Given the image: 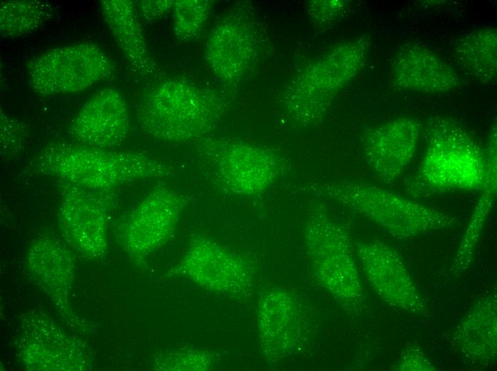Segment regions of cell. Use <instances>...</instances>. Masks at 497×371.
Segmentation results:
<instances>
[{
  "mask_svg": "<svg viewBox=\"0 0 497 371\" xmlns=\"http://www.w3.org/2000/svg\"><path fill=\"white\" fill-rule=\"evenodd\" d=\"M55 4L37 0H7L0 4V31L4 37L31 33L52 18Z\"/></svg>",
  "mask_w": 497,
  "mask_h": 371,
  "instance_id": "44dd1931",
  "label": "cell"
},
{
  "mask_svg": "<svg viewBox=\"0 0 497 371\" xmlns=\"http://www.w3.org/2000/svg\"><path fill=\"white\" fill-rule=\"evenodd\" d=\"M395 83L401 88L424 93H448L460 84L455 70L430 49L408 44L401 47L392 65Z\"/></svg>",
  "mask_w": 497,
  "mask_h": 371,
  "instance_id": "2e32d148",
  "label": "cell"
},
{
  "mask_svg": "<svg viewBox=\"0 0 497 371\" xmlns=\"http://www.w3.org/2000/svg\"><path fill=\"white\" fill-rule=\"evenodd\" d=\"M307 190L362 215L398 239L451 229L458 223L453 216L438 209L363 182H320L309 185Z\"/></svg>",
  "mask_w": 497,
  "mask_h": 371,
  "instance_id": "277c9868",
  "label": "cell"
},
{
  "mask_svg": "<svg viewBox=\"0 0 497 371\" xmlns=\"http://www.w3.org/2000/svg\"><path fill=\"white\" fill-rule=\"evenodd\" d=\"M497 298L493 290L482 297L456 327L452 345L473 365L491 366L497 354Z\"/></svg>",
  "mask_w": 497,
  "mask_h": 371,
  "instance_id": "e0dca14e",
  "label": "cell"
},
{
  "mask_svg": "<svg viewBox=\"0 0 497 371\" xmlns=\"http://www.w3.org/2000/svg\"><path fill=\"white\" fill-rule=\"evenodd\" d=\"M31 88L42 95L74 93L111 78L114 65L96 44L81 43L46 50L26 68Z\"/></svg>",
  "mask_w": 497,
  "mask_h": 371,
  "instance_id": "52a82bcc",
  "label": "cell"
},
{
  "mask_svg": "<svg viewBox=\"0 0 497 371\" xmlns=\"http://www.w3.org/2000/svg\"><path fill=\"white\" fill-rule=\"evenodd\" d=\"M258 319L262 350L273 362L300 351L307 341L306 313L290 291L282 288L268 291L261 299Z\"/></svg>",
  "mask_w": 497,
  "mask_h": 371,
  "instance_id": "8fae6325",
  "label": "cell"
},
{
  "mask_svg": "<svg viewBox=\"0 0 497 371\" xmlns=\"http://www.w3.org/2000/svg\"><path fill=\"white\" fill-rule=\"evenodd\" d=\"M303 241L312 272L322 287L343 306L358 309L363 302L354 246L346 229L321 203L310 211Z\"/></svg>",
  "mask_w": 497,
  "mask_h": 371,
  "instance_id": "8992f818",
  "label": "cell"
},
{
  "mask_svg": "<svg viewBox=\"0 0 497 371\" xmlns=\"http://www.w3.org/2000/svg\"><path fill=\"white\" fill-rule=\"evenodd\" d=\"M207 0H176L173 7V30L177 39L188 41L202 31L212 8Z\"/></svg>",
  "mask_w": 497,
  "mask_h": 371,
  "instance_id": "603a6c76",
  "label": "cell"
},
{
  "mask_svg": "<svg viewBox=\"0 0 497 371\" xmlns=\"http://www.w3.org/2000/svg\"><path fill=\"white\" fill-rule=\"evenodd\" d=\"M368 44V39L363 36L346 41L298 77L305 81H321L311 100L306 126L319 122L336 93L356 76L366 61Z\"/></svg>",
  "mask_w": 497,
  "mask_h": 371,
  "instance_id": "9a60e30c",
  "label": "cell"
},
{
  "mask_svg": "<svg viewBox=\"0 0 497 371\" xmlns=\"http://www.w3.org/2000/svg\"><path fill=\"white\" fill-rule=\"evenodd\" d=\"M174 272L197 279L214 290L239 294L250 287L252 270L246 260L216 240L193 238Z\"/></svg>",
  "mask_w": 497,
  "mask_h": 371,
  "instance_id": "7c38bea8",
  "label": "cell"
},
{
  "mask_svg": "<svg viewBox=\"0 0 497 371\" xmlns=\"http://www.w3.org/2000/svg\"><path fill=\"white\" fill-rule=\"evenodd\" d=\"M353 246L356 258L368 283L385 303L409 314L425 312L424 300L393 248L374 240L356 242Z\"/></svg>",
  "mask_w": 497,
  "mask_h": 371,
  "instance_id": "30bf717a",
  "label": "cell"
},
{
  "mask_svg": "<svg viewBox=\"0 0 497 371\" xmlns=\"http://www.w3.org/2000/svg\"><path fill=\"white\" fill-rule=\"evenodd\" d=\"M421 122L399 117L367 130L363 136L366 163L382 183L398 179L411 163L418 143Z\"/></svg>",
  "mask_w": 497,
  "mask_h": 371,
  "instance_id": "4fadbf2b",
  "label": "cell"
},
{
  "mask_svg": "<svg viewBox=\"0 0 497 371\" xmlns=\"http://www.w3.org/2000/svg\"><path fill=\"white\" fill-rule=\"evenodd\" d=\"M497 178L488 177L471 213L465 233L458 247L451 270L461 274L471 265L478 243L493 206L496 195Z\"/></svg>",
  "mask_w": 497,
  "mask_h": 371,
  "instance_id": "7402d4cb",
  "label": "cell"
},
{
  "mask_svg": "<svg viewBox=\"0 0 497 371\" xmlns=\"http://www.w3.org/2000/svg\"><path fill=\"white\" fill-rule=\"evenodd\" d=\"M105 22L131 69L141 76L152 74L155 62L147 46L131 1L101 0Z\"/></svg>",
  "mask_w": 497,
  "mask_h": 371,
  "instance_id": "d6986e66",
  "label": "cell"
},
{
  "mask_svg": "<svg viewBox=\"0 0 497 371\" xmlns=\"http://www.w3.org/2000/svg\"><path fill=\"white\" fill-rule=\"evenodd\" d=\"M30 164L39 174L96 190H114L126 183L174 176L170 166L146 154L80 143H49L34 155Z\"/></svg>",
  "mask_w": 497,
  "mask_h": 371,
  "instance_id": "6da1fadb",
  "label": "cell"
},
{
  "mask_svg": "<svg viewBox=\"0 0 497 371\" xmlns=\"http://www.w3.org/2000/svg\"><path fill=\"white\" fill-rule=\"evenodd\" d=\"M129 131L126 100L114 88L95 92L71 121L69 133L78 143L104 149L119 146Z\"/></svg>",
  "mask_w": 497,
  "mask_h": 371,
  "instance_id": "5bb4252c",
  "label": "cell"
},
{
  "mask_svg": "<svg viewBox=\"0 0 497 371\" xmlns=\"http://www.w3.org/2000/svg\"><path fill=\"white\" fill-rule=\"evenodd\" d=\"M59 223L68 243L91 258L104 255L114 190H96L59 180Z\"/></svg>",
  "mask_w": 497,
  "mask_h": 371,
  "instance_id": "ba28073f",
  "label": "cell"
},
{
  "mask_svg": "<svg viewBox=\"0 0 497 371\" xmlns=\"http://www.w3.org/2000/svg\"><path fill=\"white\" fill-rule=\"evenodd\" d=\"M175 1H142L140 4L141 15L147 20L156 19L173 10Z\"/></svg>",
  "mask_w": 497,
  "mask_h": 371,
  "instance_id": "484cf974",
  "label": "cell"
},
{
  "mask_svg": "<svg viewBox=\"0 0 497 371\" xmlns=\"http://www.w3.org/2000/svg\"><path fill=\"white\" fill-rule=\"evenodd\" d=\"M247 24L226 18L209 35L204 56L211 73L224 83L238 80L253 57V42Z\"/></svg>",
  "mask_w": 497,
  "mask_h": 371,
  "instance_id": "ac0fdd59",
  "label": "cell"
},
{
  "mask_svg": "<svg viewBox=\"0 0 497 371\" xmlns=\"http://www.w3.org/2000/svg\"><path fill=\"white\" fill-rule=\"evenodd\" d=\"M486 178L484 151L460 124L436 116L427 125L426 147L406 181L408 195L416 198L451 190H481Z\"/></svg>",
  "mask_w": 497,
  "mask_h": 371,
  "instance_id": "3957f363",
  "label": "cell"
},
{
  "mask_svg": "<svg viewBox=\"0 0 497 371\" xmlns=\"http://www.w3.org/2000/svg\"><path fill=\"white\" fill-rule=\"evenodd\" d=\"M395 370L431 371L436 370V368L422 350L415 347H409L402 352L395 366Z\"/></svg>",
  "mask_w": 497,
  "mask_h": 371,
  "instance_id": "d4e9b609",
  "label": "cell"
},
{
  "mask_svg": "<svg viewBox=\"0 0 497 371\" xmlns=\"http://www.w3.org/2000/svg\"><path fill=\"white\" fill-rule=\"evenodd\" d=\"M456 63L474 79L493 83L497 76V32L494 28H481L458 37L453 47Z\"/></svg>",
  "mask_w": 497,
  "mask_h": 371,
  "instance_id": "ffe728a7",
  "label": "cell"
},
{
  "mask_svg": "<svg viewBox=\"0 0 497 371\" xmlns=\"http://www.w3.org/2000/svg\"><path fill=\"white\" fill-rule=\"evenodd\" d=\"M188 196L168 186L152 188L127 216L121 230L124 250L143 258L172 236Z\"/></svg>",
  "mask_w": 497,
  "mask_h": 371,
  "instance_id": "9c48e42d",
  "label": "cell"
},
{
  "mask_svg": "<svg viewBox=\"0 0 497 371\" xmlns=\"http://www.w3.org/2000/svg\"><path fill=\"white\" fill-rule=\"evenodd\" d=\"M200 166L219 189L241 197L260 195L285 173L283 156L266 146L224 137H204L195 143Z\"/></svg>",
  "mask_w": 497,
  "mask_h": 371,
  "instance_id": "5b68a950",
  "label": "cell"
},
{
  "mask_svg": "<svg viewBox=\"0 0 497 371\" xmlns=\"http://www.w3.org/2000/svg\"><path fill=\"white\" fill-rule=\"evenodd\" d=\"M1 153L6 158L19 156L24 148L26 130L15 118L1 111Z\"/></svg>",
  "mask_w": 497,
  "mask_h": 371,
  "instance_id": "cb8c5ba5",
  "label": "cell"
},
{
  "mask_svg": "<svg viewBox=\"0 0 497 371\" xmlns=\"http://www.w3.org/2000/svg\"><path fill=\"white\" fill-rule=\"evenodd\" d=\"M216 91L179 78L147 88L140 97L137 121L148 136L163 141L184 143L209 136L226 110Z\"/></svg>",
  "mask_w": 497,
  "mask_h": 371,
  "instance_id": "7a4b0ae2",
  "label": "cell"
}]
</instances>
